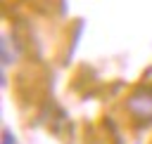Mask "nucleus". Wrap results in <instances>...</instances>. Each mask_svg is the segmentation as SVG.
I'll use <instances>...</instances> for the list:
<instances>
[{
    "label": "nucleus",
    "instance_id": "obj_1",
    "mask_svg": "<svg viewBox=\"0 0 152 144\" xmlns=\"http://www.w3.org/2000/svg\"><path fill=\"white\" fill-rule=\"evenodd\" d=\"M131 111H133L135 116L150 120V118H152V92L140 90L138 94H133V99H131Z\"/></svg>",
    "mask_w": 152,
    "mask_h": 144
}]
</instances>
